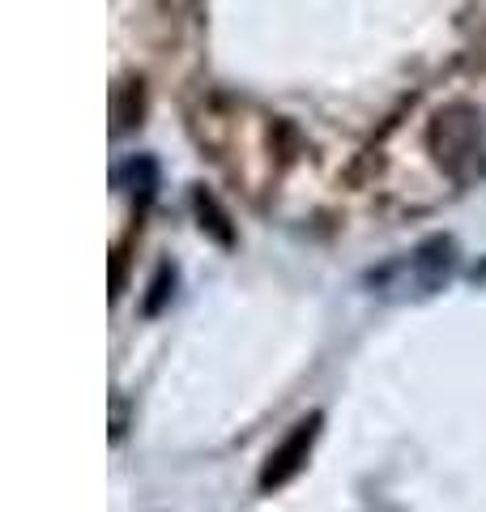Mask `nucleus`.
Returning <instances> with one entry per match:
<instances>
[{
    "instance_id": "obj_2",
    "label": "nucleus",
    "mask_w": 486,
    "mask_h": 512,
    "mask_svg": "<svg viewBox=\"0 0 486 512\" xmlns=\"http://www.w3.org/2000/svg\"><path fill=\"white\" fill-rule=\"evenodd\" d=\"M427 150L435 154V163L444 167L452 184H474L486 171V133L482 116L465 103L444 107L427 128Z\"/></svg>"
},
{
    "instance_id": "obj_5",
    "label": "nucleus",
    "mask_w": 486,
    "mask_h": 512,
    "mask_svg": "<svg viewBox=\"0 0 486 512\" xmlns=\"http://www.w3.org/2000/svg\"><path fill=\"white\" fill-rule=\"evenodd\" d=\"M116 188L128 192L137 205H150L154 201V192H158V163L150 154H137V158H128V163L116 171Z\"/></svg>"
},
{
    "instance_id": "obj_7",
    "label": "nucleus",
    "mask_w": 486,
    "mask_h": 512,
    "mask_svg": "<svg viewBox=\"0 0 486 512\" xmlns=\"http://www.w3.org/2000/svg\"><path fill=\"white\" fill-rule=\"evenodd\" d=\"M192 5H197V0H162V9L167 13H188Z\"/></svg>"
},
{
    "instance_id": "obj_4",
    "label": "nucleus",
    "mask_w": 486,
    "mask_h": 512,
    "mask_svg": "<svg viewBox=\"0 0 486 512\" xmlns=\"http://www.w3.org/2000/svg\"><path fill=\"white\" fill-rule=\"evenodd\" d=\"M192 210H197V218H201V231L214 239L218 248H235L239 244V235H235V222H231V214L218 205V197L214 192H205V188H192Z\"/></svg>"
},
{
    "instance_id": "obj_3",
    "label": "nucleus",
    "mask_w": 486,
    "mask_h": 512,
    "mask_svg": "<svg viewBox=\"0 0 486 512\" xmlns=\"http://www.w3.org/2000/svg\"><path fill=\"white\" fill-rule=\"evenodd\" d=\"M320 427H324V414L312 410V414H303V419L290 427V436L273 448V453L265 457V466H261V478H256V487H261L265 495L269 491H282L290 478H295L303 466H307V457H312V448L320 440Z\"/></svg>"
},
{
    "instance_id": "obj_1",
    "label": "nucleus",
    "mask_w": 486,
    "mask_h": 512,
    "mask_svg": "<svg viewBox=\"0 0 486 512\" xmlns=\"http://www.w3.org/2000/svg\"><path fill=\"white\" fill-rule=\"evenodd\" d=\"M452 269H457V244L448 235H431L414 252H405L401 261L376 269L367 282L380 299H427L444 291Z\"/></svg>"
},
{
    "instance_id": "obj_6",
    "label": "nucleus",
    "mask_w": 486,
    "mask_h": 512,
    "mask_svg": "<svg viewBox=\"0 0 486 512\" xmlns=\"http://www.w3.org/2000/svg\"><path fill=\"white\" fill-rule=\"evenodd\" d=\"M171 295H175V265L171 261H162L158 265V274H154V282H150V295H145V316H158L162 308L171 303Z\"/></svg>"
}]
</instances>
